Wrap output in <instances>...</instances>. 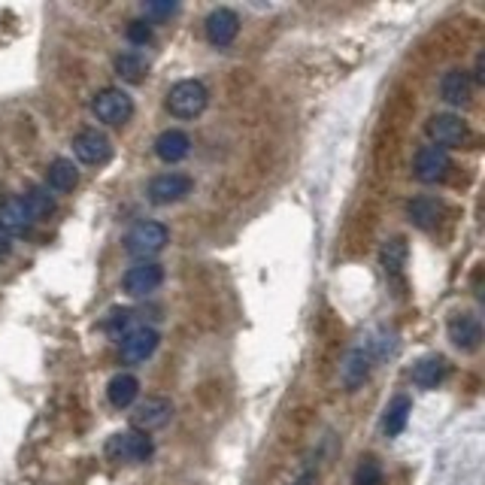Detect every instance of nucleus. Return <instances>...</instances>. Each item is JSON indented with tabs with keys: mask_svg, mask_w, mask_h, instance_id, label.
Masks as SVG:
<instances>
[{
	"mask_svg": "<svg viewBox=\"0 0 485 485\" xmlns=\"http://www.w3.org/2000/svg\"><path fill=\"white\" fill-rule=\"evenodd\" d=\"M167 112L176 119H195L201 116L210 104V91L201 80H180L167 91Z\"/></svg>",
	"mask_w": 485,
	"mask_h": 485,
	"instance_id": "1",
	"label": "nucleus"
},
{
	"mask_svg": "<svg viewBox=\"0 0 485 485\" xmlns=\"http://www.w3.org/2000/svg\"><path fill=\"white\" fill-rule=\"evenodd\" d=\"M164 246H167V227L161 222H137L125 237V252L140 261L155 258Z\"/></svg>",
	"mask_w": 485,
	"mask_h": 485,
	"instance_id": "2",
	"label": "nucleus"
},
{
	"mask_svg": "<svg viewBox=\"0 0 485 485\" xmlns=\"http://www.w3.org/2000/svg\"><path fill=\"white\" fill-rule=\"evenodd\" d=\"M91 112H95L97 121H104V125H125V121L134 116V97L127 95L125 89L110 85V89H101L95 95Z\"/></svg>",
	"mask_w": 485,
	"mask_h": 485,
	"instance_id": "3",
	"label": "nucleus"
},
{
	"mask_svg": "<svg viewBox=\"0 0 485 485\" xmlns=\"http://www.w3.org/2000/svg\"><path fill=\"white\" fill-rule=\"evenodd\" d=\"M152 440L146 437V434L140 431H119L110 437V443H106V455H110L112 461H125V465H142V461L152 458Z\"/></svg>",
	"mask_w": 485,
	"mask_h": 485,
	"instance_id": "4",
	"label": "nucleus"
},
{
	"mask_svg": "<svg viewBox=\"0 0 485 485\" xmlns=\"http://www.w3.org/2000/svg\"><path fill=\"white\" fill-rule=\"evenodd\" d=\"M191 189H195V182H191L189 173H176V170H170V173H161L149 182V201H152L155 206L180 204L191 195Z\"/></svg>",
	"mask_w": 485,
	"mask_h": 485,
	"instance_id": "5",
	"label": "nucleus"
},
{
	"mask_svg": "<svg viewBox=\"0 0 485 485\" xmlns=\"http://www.w3.org/2000/svg\"><path fill=\"white\" fill-rule=\"evenodd\" d=\"M73 155L80 158L82 164H91V167H101V164L110 161L112 155V146H110V137L101 134L97 127H85L73 137Z\"/></svg>",
	"mask_w": 485,
	"mask_h": 485,
	"instance_id": "6",
	"label": "nucleus"
},
{
	"mask_svg": "<svg viewBox=\"0 0 485 485\" xmlns=\"http://www.w3.org/2000/svg\"><path fill=\"white\" fill-rule=\"evenodd\" d=\"M164 282V267L158 261H140L134 264L131 270L125 273V280H121V285H125V291L131 297H146L152 295V291H158Z\"/></svg>",
	"mask_w": 485,
	"mask_h": 485,
	"instance_id": "7",
	"label": "nucleus"
},
{
	"mask_svg": "<svg viewBox=\"0 0 485 485\" xmlns=\"http://www.w3.org/2000/svg\"><path fill=\"white\" fill-rule=\"evenodd\" d=\"M173 419V404L167 397H146L142 404H137V410L131 412V425L134 431L149 434V431H158Z\"/></svg>",
	"mask_w": 485,
	"mask_h": 485,
	"instance_id": "8",
	"label": "nucleus"
},
{
	"mask_svg": "<svg viewBox=\"0 0 485 485\" xmlns=\"http://www.w3.org/2000/svg\"><path fill=\"white\" fill-rule=\"evenodd\" d=\"M427 137L434 140L437 149L461 146V142L467 140V125L458 116H452V112H440V116L427 121Z\"/></svg>",
	"mask_w": 485,
	"mask_h": 485,
	"instance_id": "9",
	"label": "nucleus"
},
{
	"mask_svg": "<svg viewBox=\"0 0 485 485\" xmlns=\"http://www.w3.org/2000/svg\"><path fill=\"white\" fill-rule=\"evenodd\" d=\"M237 34H240V16L234 10L219 6V10H212L210 16H206V40H210L212 46L219 49L231 46V42L237 40Z\"/></svg>",
	"mask_w": 485,
	"mask_h": 485,
	"instance_id": "10",
	"label": "nucleus"
},
{
	"mask_svg": "<svg viewBox=\"0 0 485 485\" xmlns=\"http://www.w3.org/2000/svg\"><path fill=\"white\" fill-rule=\"evenodd\" d=\"M449 167H452V161H449L446 149H437V146L419 149V155H416V180L419 182L434 185V182L446 180Z\"/></svg>",
	"mask_w": 485,
	"mask_h": 485,
	"instance_id": "11",
	"label": "nucleus"
},
{
	"mask_svg": "<svg viewBox=\"0 0 485 485\" xmlns=\"http://www.w3.org/2000/svg\"><path fill=\"white\" fill-rule=\"evenodd\" d=\"M119 343H121V358L127 364H140L158 349L161 337L155 327H134V331L127 334V337H121Z\"/></svg>",
	"mask_w": 485,
	"mask_h": 485,
	"instance_id": "12",
	"label": "nucleus"
},
{
	"mask_svg": "<svg viewBox=\"0 0 485 485\" xmlns=\"http://www.w3.org/2000/svg\"><path fill=\"white\" fill-rule=\"evenodd\" d=\"M449 340L461 349V352H473L482 340L480 319L470 316V312H458V316L449 319Z\"/></svg>",
	"mask_w": 485,
	"mask_h": 485,
	"instance_id": "13",
	"label": "nucleus"
},
{
	"mask_svg": "<svg viewBox=\"0 0 485 485\" xmlns=\"http://www.w3.org/2000/svg\"><path fill=\"white\" fill-rule=\"evenodd\" d=\"M189 152H191V140L180 127H167V131H161L158 140H155V155H158L164 164H180L182 158H189Z\"/></svg>",
	"mask_w": 485,
	"mask_h": 485,
	"instance_id": "14",
	"label": "nucleus"
},
{
	"mask_svg": "<svg viewBox=\"0 0 485 485\" xmlns=\"http://www.w3.org/2000/svg\"><path fill=\"white\" fill-rule=\"evenodd\" d=\"M34 225V216L21 197H6L0 204V231L6 234H25Z\"/></svg>",
	"mask_w": 485,
	"mask_h": 485,
	"instance_id": "15",
	"label": "nucleus"
},
{
	"mask_svg": "<svg viewBox=\"0 0 485 485\" xmlns=\"http://www.w3.org/2000/svg\"><path fill=\"white\" fill-rule=\"evenodd\" d=\"M376 343H367V349H355L352 355H349L346 358V364H343V370H340V373H343V382L349 385V389H358V385L367 380V370H370V361L376 358Z\"/></svg>",
	"mask_w": 485,
	"mask_h": 485,
	"instance_id": "16",
	"label": "nucleus"
},
{
	"mask_svg": "<svg viewBox=\"0 0 485 485\" xmlns=\"http://www.w3.org/2000/svg\"><path fill=\"white\" fill-rule=\"evenodd\" d=\"M76 182H80V170H76V164L70 158H55L52 164H49V170H46V189L49 191L67 195V191L76 189Z\"/></svg>",
	"mask_w": 485,
	"mask_h": 485,
	"instance_id": "17",
	"label": "nucleus"
},
{
	"mask_svg": "<svg viewBox=\"0 0 485 485\" xmlns=\"http://www.w3.org/2000/svg\"><path fill=\"white\" fill-rule=\"evenodd\" d=\"M446 373H449V364L443 355H425V358L412 367V382H416L419 389H437V385L446 380Z\"/></svg>",
	"mask_w": 485,
	"mask_h": 485,
	"instance_id": "18",
	"label": "nucleus"
},
{
	"mask_svg": "<svg viewBox=\"0 0 485 485\" xmlns=\"http://www.w3.org/2000/svg\"><path fill=\"white\" fill-rule=\"evenodd\" d=\"M140 395V380L134 373H116L106 385V397H110V404L116 406V410H127L134 401H137Z\"/></svg>",
	"mask_w": 485,
	"mask_h": 485,
	"instance_id": "19",
	"label": "nucleus"
},
{
	"mask_svg": "<svg viewBox=\"0 0 485 485\" xmlns=\"http://www.w3.org/2000/svg\"><path fill=\"white\" fill-rule=\"evenodd\" d=\"M470 91H473V80H470L465 70H449L443 82H440V95L452 106H465L470 101Z\"/></svg>",
	"mask_w": 485,
	"mask_h": 485,
	"instance_id": "20",
	"label": "nucleus"
},
{
	"mask_svg": "<svg viewBox=\"0 0 485 485\" xmlns=\"http://www.w3.org/2000/svg\"><path fill=\"white\" fill-rule=\"evenodd\" d=\"M410 412H412V401L406 395H397L395 401L385 406V416H382L385 437H397L406 427V422H410Z\"/></svg>",
	"mask_w": 485,
	"mask_h": 485,
	"instance_id": "21",
	"label": "nucleus"
},
{
	"mask_svg": "<svg viewBox=\"0 0 485 485\" xmlns=\"http://www.w3.org/2000/svg\"><path fill=\"white\" fill-rule=\"evenodd\" d=\"M406 216H410V222L416 227L427 231V227H434L440 219V201L437 197H416V201L406 204Z\"/></svg>",
	"mask_w": 485,
	"mask_h": 485,
	"instance_id": "22",
	"label": "nucleus"
},
{
	"mask_svg": "<svg viewBox=\"0 0 485 485\" xmlns=\"http://www.w3.org/2000/svg\"><path fill=\"white\" fill-rule=\"evenodd\" d=\"M112 67H116V73L121 76V80L131 82V85L142 82V80H146V73H149V64H146V58H142L140 52H121V55H116Z\"/></svg>",
	"mask_w": 485,
	"mask_h": 485,
	"instance_id": "23",
	"label": "nucleus"
},
{
	"mask_svg": "<svg viewBox=\"0 0 485 485\" xmlns=\"http://www.w3.org/2000/svg\"><path fill=\"white\" fill-rule=\"evenodd\" d=\"M21 201L27 204V210H31L34 219H46L55 212V197L49 195L46 185H34V189H27V195L21 197Z\"/></svg>",
	"mask_w": 485,
	"mask_h": 485,
	"instance_id": "24",
	"label": "nucleus"
},
{
	"mask_svg": "<svg viewBox=\"0 0 485 485\" xmlns=\"http://www.w3.org/2000/svg\"><path fill=\"white\" fill-rule=\"evenodd\" d=\"M104 331L110 334L112 340L127 337V334L134 331V310H121V306L110 310V316H106V322H104Z\"/></svg>",
	"mask_w": 485,
	"mask_h": 485,
	"instance_id": "25",
	"label": "nucleus"
},
{
	"mask_svg": "<svg viewBox=\"0 0 485 485\" xmlns=\"http://www.w3.org/2000/svg\"><path fill=\"white\" fill-rule=\"evenodd\" d=\"M404 261H406V242L401 237L385 242L382 246V267L389 270V273H397V270L404 267Z\"/></svg>",
	"mask_w": 485,
	"mask_h": 485,
	"instance_id": "26",
	"label": "nucleus"
},
{
	"mask_svg": "<svg viewBox=\"0 0 485 485\" xmlns=\"http://www.w3.org/2000/svg\"><path fill=\"white\" fill-rule=\"evenodd\" d=\"M355 485H382V465L373 455L361 458L358 470H355Z\"/></svg>",
	"mask_w": 485,
	"mask_h": 485,
	"instance_id": "27",
	"label": "nucleus"
},
{
	"mask_svg": "<svg viewBox=\"0 0 485 485\" xmlns=\"http://www.w3.org/2000/svg\"><path fill=\"white\" fill-rule=\"evenodd\" d=\"M127 40H131L134 46H146V42L152 40V25H149L146 19H134L131 25H127Z\"/></svg>",
	"mask_w": 485,
	"mask_h": 485,
	"instance_id": "28",
	"label": "nucleus"
},
{
	"mask_svg": "<svg viewBox=\"0 0 485 485\" xmlns=\"http://www.w3.org/2000/svg\"><path fill=\"white\" fill-rule=\"evenodd\" d=\"M142 12H146V19H167L170 12H176V4H170V0H152V4H142Z\"/></svg>",
	"mask_w": 485,
	"mask_h": 485,
	"instance_id": "29",
	"label": "nucleus"
},
{
	"mask_svg": "<svg viewBox=\"0 0 485 485\" xmlns=\"http://www.w3.org/2000/svg\"><path fill=\"white\" fill-rule=\"evenodd\" d=\"M10 255V234L0 231V258H6Z\"/></svg>",
	"mask_w": 485,
	"mask_h": 485,
	"instance_id": "30",
	"label": "nucleus"
}]
</instances>
